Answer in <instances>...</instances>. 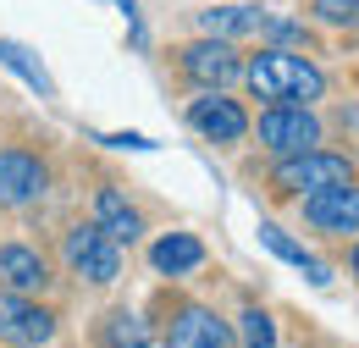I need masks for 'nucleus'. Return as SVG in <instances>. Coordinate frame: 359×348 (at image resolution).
<instances>
[{
  "label": "nucleus",
  "instance_id": "1",
  "mask_svg": "<svg viewBox=\"0 0 359 348\" xmlns=\"http://www.w3.org/2000/svg\"><path fill=\"white\" fill-rule=\"evenodd\" d=\"M243 83L255 100H266V105H310L326 94V72L304 61V55H293V50H260V55H249L243 61Z\"/></svg>",
  "mask_w": 359,
  "mask_h": 348
},
{
  "label": "nucleus",
  "instance_id": "2",
  "mask_svg": "<svg viewBox=\"0 0 359 348\" xmlns=\"http://www.w3.org/2000/svg\"><path fill=\"white\" fill-rule=\"evenodd\" d=\"M354 177V161L348 155H337V149H299V155H276V166H271V194L276 199H304V194H320V188H332V182H348Z\"/></svg>",
  "mask_w": 359,
  "mask_h": 348
},
{
  "label": "nucleus",
  "instance_id": "3",
  "mask_svg": "<svg viewBox=\"0 0 359 348\" xmlns=\"http://www.w3.org/2000/svg\"><path fill=\"white\" fill-rule=\"evenodd\" d=\"M61 260L72 276H83L94 288H111L122 276V243H111L94 221H78V227L61 232Z\"/></svg>",
  "mask_w": 359,
  "mask_h": 348
},
{
  "label": "nucleus",
  "instance_id": "4",
  "mask_svg": "<svg viewBox=\"0 0 359 348\" xmlns=\"http://www.w3.org/2000/svg\"><path fill=\"white\" fill-rule=\"evenodd\" d=\"M177 72L199 88H226V83L243 78V55L232 50V39H210V34H205V39H194V44L177 50Z\"/></svg>",
  "mask_w": 359,
  "mask_h": 348
},
{
  "label": "nucleus",
  "instance_id": "5",
  "mask_svg": "<svg viewBox=\"0 0 359 348\" xmlns=\"http://www.w3.org/2000/svg\"><path fill=\"white\" fill-rule=\"evenodd\" d=\"M161 348H232L226 321L199 299H172V321L161 332Z\"/></svg>",
  "mask_w": 359,
  "mask_h": 348
},
{
  "label": "nucleus",
  "instance_id": "6",
  "mask_svg": "<svg viewBox=\"0 0 359 348\" xmlns=\"http://www.w3.org/2000/svg\"><path fill=\"white\" fill-rule=\"evenodd\" d=\"M304 221H310L320 238H354L359 232V182H332L320 194H304Z\"/></svg>",
  "mask_w": 359,
  "mask_h": 348
},
{
  "label": "nucleus",
  "instance_id": "7",
  "mask_svg": "<svg viewBox=\"0 0 359 348\" xmlns=\"http://www.w3.org/2000/svg\"><path fill=\"white\" fill-rule=\"evenodd\" d=\"M260 144L271 155H299L320 144V116L310 105H266L260 111Z\"/></svg>",
  "mask_w": 359,
  "mask_h": 348
},
{
  "label": "nucleus",
  "instance_id": "8",
  "mask_svg": "<svg viewBox=\"0 0 359 348\" xmlns=\"http://www.w3.org/2000/svg\"><path fill=\"white\" fill-rule=\"evenodd\" d=\"M50 188V161L39 149H22V144H11V149H0V205H34V199H45Z\"/></svg>",
  "mask_w": 359,
  "mask_h": 348
},
{
  "label": "nucleus",
  "instance_id": "9",
  "mask_svg": "<svg viewBox=\"0 0 359 348\" xmlns=\"http://www.w3.org/2000/svg\"><path fill=\"white\" fill-rule=\"evenodd\" d=\"M55 337V309L34 304L28 293H0V343L11 348H45Z\"/></svg>",
  "mask_w": 359,
  "mask_h": 348
},
{
  "label": "nucleus",
  "instance_id": "10",
  "mask_svg": "<svg viewBox=\"0 0 359 348\" xmlns=\"http://www.w3.org/2000/svg\"><path fill=\"white\" fill-rule=\"evenodd\" d=\"M188 128L210 144H243L249 138V111L238 100H226L222 88H205L194 105H188Z\"/></svg>",
  "mask_w": 359,
  "mask_h": 348
},
{
  "label": "nucleus",
  "instance_id": "11",
  "mask_svg": "<svg viewBox=\"0 0 359 348\" xmlns=\"http://www.w3.org/2000/svg\"><path fill=\"white\" fill-rule=\"evenodd\" d=\"M0 288L11 293H45L50 288V260L34 249V243H0Z\"/></svg>",
  "mask_w": 359,
  "mask_h": 348
},
{
  "label": "nucleus",
  "instance_id": "12",
  "mask_svg": "<svg viewBox=\"0 0 359 348\" xmlns=\"http://www.w3.org/2000/svg\"><path fill=\"white\" fill-rule=\"evenodd\" d=\"M94 227H100L111 243H122V249L144 238V216H138L116 188H100V194H94Z\"/></svg>",
  "mask_w": 359,
  "mask_h": 348
},
{
  "label": "nucleus",
  "instance_id": "13",
  "mask_svg": "<svg viewBox=\"0 0 359 348\" xmlns=\"http://www.w3.org/2000/svg\"><path fill=\"white\" fill-rule=\"evenodd\" d=\"M149 265H155L161 276H188V271L205 265V243H199L194 232H166V238L149 243Z\"/></svg>",
  "mask_w": 359,
  "mask_h": 348
},
{
  "label": "nucleus",
  "instance_id": "14",
  "mask_svg": "<svg viewBox=\"0 0 359 348\" xmlns=\"http://www.w3.org/2000/svg\"><path fill=\"white\" fill-rule=\"evenodd\" d=\"M266 17V6H210V11H199V28L210 39H243V34H260Z\"/></svg>",
  "mask_w": 359,
  "mask_h": 348
},
{
  "label": "nucleus",
  "instance_id": "15",
  "mask_svg": "<svg viewBox=\"0 0 359 348\" xmlns=\"http://www.w3.org/2000/svg\"><path fill=\"white\" fill-rule=\"evenodd\" d=\"M260 243H266V249L276 255V260H287L293 271H304V276H310L315 288H326V282H332V265H326V260H315V255L304 249V243H293V238H287V232H282L276 221H260Z\"/></svg>",
  "mask_w": 359,
  "mask_h": 348
},
{
  "label": "nucleus",
  "instance_id": "16",
  "mask_svg": "<svg viewBox=\"0 0 359 348\" xmlns=\"http://www.w3.org/2000/svg\"><path fill=\"white\" fill-rule=\"evenodd\" d=\"M94 343L100 348H149L155 332H149V321L133 315V309H105L100 326H94Z\"/></svg>",
  "mask_w": 359,
  "mask_h": 348
},
{
  "label": "nucleus",
  "instance_id": "17",
  "mask_svg": "<svg viewBox=\"0 0 359 348\" xmlns=\"http://www.w3.org/2000/svg\"><path fill=\"white\" fill-rule=\"evenodd\" d=\"M0 67H11V72H17L22 83L34 88V94H45V100L55 94V78L45 72V61H39V55H34L28 44H17V39H0Z\"/></svg>",
  "mask_w": 359,
  "mask_h": 348
},
{
  "label": "nucleus",
  "instance_id": "18",
  "mask_svg": "<svg viewBox=\"0 0 359 348\" xmlns=\"http://www.w3.org/2000/svg\"><path fill=\"white\" fill-rule=\"evenodd\" d=\"M238 337H243V348H276V321L260 304H249L238 315Z\"/></svg>",
  "mask_w": 359,
  "mask_h": 348
},
{
  "label": "nucleus",
  "instance_id": "19",
  "mask_svg": "<svg viewBox=\"0 0 359 348\" xmlns=\"http://www.w3.org/2000/svg\"><path fill=\"white\" fill-rule=\"evenodd\" d=\"M310 17L326 28H359V0H310Z\"/></svg>",
  "mask_w": 359,
  "mask_h": 348
},
{
  "label": "nucleus",
  "instance_id": "20",
  "mask_svg": "<svg viewBox=\"0 0 359 348\" xmlns=\"http://www.w3.org/2000/svg\"><path fill=\"white\" fill-rule=\"evenodd\" d=\"M260 34H266V39H276V44H304V50H310V28H304V22H287V17H266V28H260Z\"/></svg>",
  "mask_w": 359,
  "mask_h": 348
},
{
  "label": "nucleus",
  "instance_id": "21",
  "mask_svg": "<svg viewBox=\"0 0 359 348\" xmlns=\"http://www.w3.org/2000/svg\"><path fill=\"white\" fill-rule=\"evenodd\" d=\"M100 144H116V149H155V138H144V133H105Z\"/></svg>",
  "mask_w": 359,
  "mask_h": 348
},
{
  "label": "nucleus",
  "instance_id": "22",
  "mask_svg": "<svg viewBox=\"0 0 359 348\" xmlns=\"http://www.w3.org/2000/svg\"><path fill=\"white\" fill-rule=\"evenodd\" d=\"M348 271H354V276H359V243H354V249H348Z\"/></svg>",
  "mask_w": 359,
  "mask_h": 348
},
{
  "label": "nucleus",
  "instance_id": "23",
  "mask_svg": "<svg viewBox=\"0 0 359 348\" xmlns=\"http://www.w3.org/2000/svg\"><path fill=\"white\" fill-rule=\"evenodd\" d=\"M343 122H348V128H359V111H348V116H343Z\"/></svg>",
  "mask_w": 359,
  "mask_h": 348
},
{
  "label": "nucleus",
  "instance_id": "24",
  "mask_svg": "<svg viewBox=\"0 0 359 348\" xmlns=\"http://www.w3.org/2000/svg\"><path fill=\"white\" fill-rule=\"evenodd\" d=\"M116 6H122V11H128V17H133V0H116Z\"/></svg>",
  "mask_w": 359,
  "mask_h": 348
},
{
  "label": "nucleus",
  "instance_id": "25",
  "mask_svg": "<svg viewBox=\"0 0 359 348\" xmlns=\"http://www.w3.org/2000/svg\"><path fill=\"white\" fill-rule=\"evenodd\" d=\"M354 83H359V72H354Z\"/></svg>",
  "mask_w": 359,
  "mask_h": 348
}]
</instances>
